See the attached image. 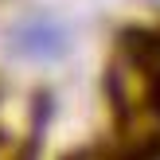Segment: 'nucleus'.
Returning <instances> with one entry per match:
<instances>
[{"label":"nucleus","instance_id":"obj_1","mask_svg":"<svg viewBox=\"0 0 160 160\" xmlns=\"http://www.w3.org/2000/svg\"><path fill=\"white\" fill-rule=\"evenodd\" d=\"M62 47H67V35L59 23H31L20 31V51L28 55H59Z\"/></svg>","mask_w":160,"mask_h":160},{"label":"nucleus","instance_id":"obj_2","mask_svg":"<svg viewBox=\"0 0 160 160\" xmlns=\"http://www.w3.org/2000/svg\"><path fill=\"white\" fill-rule=\"evenodd\" d=\"M152 4H160V0H152Z\"/></svg>","mask_w":160,"mask_h":160}]
</instances>
